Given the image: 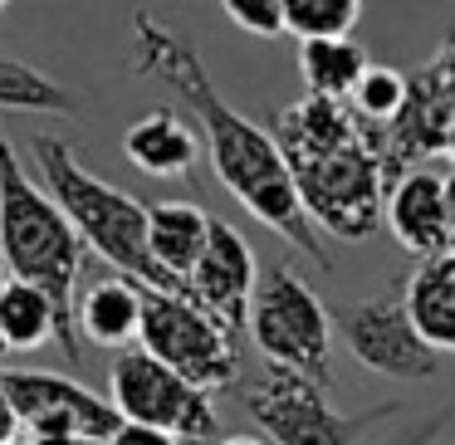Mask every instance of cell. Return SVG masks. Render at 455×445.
<instances>
[{
    "label": "cell",
    "mask_w": 455,
    "mask_h": 445,
    "mask_svg": "<svg viewBox=\"0 0 455 445\" xmlns=\"http://www.w3.org/2000/svg\"><path fill=\"white\" fill-rule=\"evenodd\" d=\"M132 74L142 79H157L187 103V113L196 118V132L206 142V157L216 181L259 220L265 230H275L279 240L308 255L314 265L333 269L323 250V235L308 220L304 201H299L294 171L284 162L275 132H265L259 123H250L245 113H235L220 99L216 79L206 74L201 54L191 50L181 35H172L167 25H157L148 11H132Z\"/></svg>",
    "instance_id": "obj_1"
},
{
    "label": "cell",
    "mask_w": 455,
    "mask_h": 445,
    "mask_svg": "<svg viewBox=\"0 0 455 445\" xmlns=\"http://www.w3.org/2000/svg\"><path fill=\"white\" fill-rule=\"evenodd\" d=\"M275 138L308 220L338 240H372L387 220L392 191V171L372 142V128L347 103L308 93L304 103L275 113Z\"/></svg>",
    "instance_id": "obj_2"
},
{
    "label": "cell",
    "mask_w": 455,
    "mask_h": 445,
    "mask_svg": "<svg viewBox=\"0 0 455 445\" xmlns=\"http://www.w3.org/2000/svg\"><path fill=\"white\" fill-rule=\"evenodd\" d=\"M0 259H5L11 279H25L54 298L64 323V357L84 362L74 314H79V274L89 265V245L74 230V220L64 216L60 201L25 171L5 128H0Z\"/></svg>",
    "instance_id": "obj_3"
},
{
    "label": "cell",
    "mask_w": 455,
    "mask_h": 445,
    "mask_svg": "<svg viewBox=\"0 0 455 445\" xmlns=\"http://www.w3.org/2000/svg\"><path fill=\"white\" fill-rule=\"evenodd\" d=\"M35 167L44 177V191L64 206V216L74 220V230L84 235L89 255H99L103 265H113L118 274L138 279L142 289H162V294H187V284L167 274V269L152 259L148 245V206H142L132 191L113 187V181L93 177L79 162L69 138H35Z\"/></svg>",
    "instance_id": "obj_4"
},
{
    "label": "cell",
    "mask_w": 455,
    "mask_h": 445,
    "mask_svg": "<svg viewBox=\"0 0 455 445\" xmlns=\"http://www.w3.org/2000/svg\"><path fill=\"white\" fill-rule=\"evenodd\" d=\"M250 338L269 367L299 372L318 386H333V314L289 265H269L259 274L250 304Z\"/></svg>",
    "instance_id": "obj_5"
},
{
    "label": "cell",
    "mask_w": 455,
    "mask_h": 445,
    "mask_svg": "<svg viewBox=\"0 0 455 445\" xmlns=\"http://www.w3.org/2000/svg\"><path fill=\"white\" fill-rule=\"evenodd\" d=\"M240 333H230L216 314L187 294H162V289H142V333L138 347L181 372L201 392H230L240 382Z\"/></svg>",
    "instance_id": "obj_6"
},
{
    "label": "cell",
    "mask_w": 455,
    "mask_h": 445,
    "mask_svg": "<svg viewBox=\"0 0 455 445\" xmlns=\"http://www.w3.org/2000/svg\"><path fill=\"white\" fill-rule=\"evenodd\" d=\"M108 401L118 406L123 421L167 431L181 445H216L220 435V416H216L211 392L191 386L181 372H172L167 362H157L142 347H128V353L113 357Z\"/></svg>",
    "instance_id": "obj_7"
},
{
    "label": "cell",
    "mask_w": 455,
    "mask_h": 445,
    "mask_svg": "<svg viewBox=\"0 0 455 445\" xmlns=\"http://www.w3.org/2000/svg\"><path fill=\"white\" fill-rule=\"evenodd\" d=\"M240 401H245L250 421L259 425V435L269 445H357L372 425L396 416V406L343 416L328 406L323 386L299 372H284V367H265V377Z\"/></svg>",
    "instance_id": "obj_8"
},
{
    "label": "cell",
    "mask_w": 455,
    "mask_h": 445,
    "mask_svg": "<svg viewBox=\"0 0 455 445\" xmlns=\"http://www.w3.org/2000/svg\"><path fill=\"white\" fill-rule=\"evenodd\" d=\"M0 396L11 401L20 425L30 435H93L108 441L123 425L118 406L108 396L89 392L84 382H69L60 372H35V367H0Z\"/></svg>",
    "instance_id": "obj_9"
},
{
    "label": "cell",
    "mask_w": 455,
    "mask_h": 445,
    "mask_svg": "<svg viewBox=\"0 0 455 445\" xmlns=\"http://www.w3.org/2000/svg\"><path fill=\"white\" fill-rule=\"evenodd\" d=\"M338 333H343L347 353L377 377H392V382H431L441 372V353L411 323L402 294H382V298L343 308L338 314Z\"/></svg>",
    "instance_id": "obj_10"
},
{
    "label": "cell",
    "mask_w": 455,
    "mask_h": 445,
    "mask_svg": "<svg viewBox=\"0 0 455 445\" xmlns=\"http://www.w3.org/2000/svg\"><path fill=\"white\" fill-rule=\"evenodd\" d=\"M255 289H259V265H255L250 240L240 235L235 226L216 220V226H211L206 255H201V265L191 269V298H196L206 314H216L230 333H245Z\"/></svg>",
    "instance_id": "obj_11"
},
{
    "label": "cell",
    "mask_w": 455,
    "mask_h": 445,
    "mask_svg": "<svg viewBox=\"0 0 455 445\" xmlns=\"http://www.w3.org/2000/svg\"><path fill=\"white\" fill-rule=\"evenodd\" d=\"M387 226H392L396 245L411 250L416 259L455 255L451 250V196H445V177L416 167L402 171L387 191Z\"/></svg>",
    "instance_id": "obj_12"
},
{
    "label": "cell",
    "mask_w": 455,
    "mask_h": 445,
    "mask_svg": "<svg viewBox=\"0 0 455 445\" xmlns=\"http://www.w3.org/2000/svg\"><path fill=\"white\" fill-rule=\"evenodd\" d=\"M123 152L148 177H191L201 157V132L177 108H152L123 132Z\"/></svg>",
    "instance_id": "obj_13"
},
{
    "label": "cell",
    "mask_w": 455,
    "mask_h": 445,
    "mask_svg": "<svg viewBox=\"0 0 455 445\" xmlns=\"http://www.w3.org/2000/svg\"><path fill=\"white\" fill-rule=\"evenodd\" d=\"M211 226H216V216H206V211L191 206V201H157V206H148L152 259H157L177 284L191 289V269L201 265V255H206V245H211Z\"/></svg>",
    "instance_id": "obj_14"
},
{
    "label": "cell",
    "mask_w": 455,
    "mask_h": 445,
    "mask_svg": "<svg viewBox=\"0 0 455 445\" xmlns=\"http://www.w3.org/2000/svg\"><path fill=\"white\" fill-rule=\"evenodd\" d=\"M79 333L99 347H118L128 353V343L142 333V284L128 274L93 279L79 294Z\"/></svg>",
    "instance_id": "obj_15"
},
{
    "label": "cell",
    "mask_w": 455,
    "mask_h": 445,
    "mask_svg": "<svg viewBox=\"0 0 455 445\" xmlns=\"http://www.w3.org/2000/svg\"><path fill=\"white\" fill-rule=\"evenodd\" d=\"M402 304L435 353H455V255H435L406 274Z\"/></svg>",
    "instance_id": "obj_16"
},
{
    "label": "cell",
    "mask_w": 455,
    "mask_h": 445,
    "mask_svg": "<svg viewBox=\"0 0 455 445\" xmlns=\"http://www.w3.org/2000/svg\"><path fill=\"white\" fill-rule=\"evenodd\" d=\"M64 323L60 308L44 289L25 284V279H11L5 294H0V353H35L44 343H60Z\"/></svg>",
    "instance_id": "obj_17"
},
{
    "label": "cell",
    "mask_w": 455,
    "mask_h": 445,
    "mask_svg": "<svg viewBox=\"0 0 455 445\" xmlns=\"http://www.w3.org/2000/svg\"><path fill=\"white\" fill-rule=\"evenodd\" d=\"M372 69L367 50L347 35V40H308L299 44V74H304L308 93L314 99H333V103H347L363 83V74Z\"/></svg>",
    "instance_id": "obj_18"
},
{
    "label": "cell",
    "mask_w": 455,
    "mask_h": 445,
    "mask_svg": "<svg viewBox=\"0 0 455 445\" xmlns=\"http://www.w3.org/2000/svg\"><path fill=\"white\" fill-rule=\"evenodd\" d=\"M0 108L5 113H50V118H74L79 99L50 74L30 69L25 60L0 54Z\"/></svg>",
    "instance_id": "obj_19"
},
{
    "label": "cell",
    "mask_w": 455,
    "mask_h": 445,
    "mask_svg": "<svg viewBox=\"0 0 455 445\" xmlns=\"http://www.w3.org/2000/svg\"><path fill=\"white\" fill-rule=\"evenodd\" d=\"M363 20V0H284V30L308 40H347Z\"/></svg>",
    "instance_id": "obj_20"
},
{
    "label": "cell",
    "mask_w": 455,
    "mask_h": 445,
    "mask_svg": "<svg viewBox=\"0 0 455 445\" xmlns=\"http://www.w3.org/2000/svg\"><path fill=\"white\" fill-rule=\"evenodd\" d=\"M406 93H411V79H402V74L387 69V64H372V69L363 74V83H357V93L347 99V108H353L367 128H387V123L406 108Z\"/></svg>",
    "instance_id": "obj_21"
},
{
    "label": "cell",
    "mask_w": 455,
    "mask_h": 445,
    "mask_svg": "<svg viewBox=\"0 0 455 445\" xmlns=\"http://www.w3.org/2000/svg\"><path fill=\"white\" fill-rule=\"evenodd\" d=\"M220 5L245 35H259V40L284 35V0H220Z\"/></svg>",
    "instance_id": "obj_22"
},
{
    "label": "cell",
    "mask_w": 455,
    "mask_h": 445,
    "mask_svg": "<svg viewBox=\"0 0 455 445\" xmlns=\"http://www.w3.org/2000/svg\"><path fill=\"white\" fill-rule=\"evenodd\" d=\"M103 445H181V441H177V435H167V431H152V425H132V421H123Z\"/></svg>",
    "instance_id": "obj_23"
},
{
    "label": "cell",
    "mask_w": 455,
    "mask_h": 445,
    "mask_svg": "<svg viewBox=\"0 0 455 445\" xmlns=\"http://www.w3.org/2000/svg\"><path fill=\"white\" fill-rule=\"evenodd\" d=\"M445 425V411L441 416H426V421H416V425H402V431H392L387 441H377V445H431V435Z\"/></svg>",
    "instance_id": "obj_24"
},
{
    "label": "cell",
    "mask_w": 455,
    "mask_h": 445,
    "mask_svg": "<svg viewBox=\"0 0 455 445\" xmlns=\"http://www.w3.org/2000/svg\"><path fill=\"white\" fill-rule=\"evenodd\" d=\"M15 435H20V416L11 411V401L0 396V445H11Z\"/></svg>",
    "instance_id": "obj_25"
},
{
    "label": "cell",
    "mask_w": 455,
    "mask_h": 445,
    "mask_svg": "<svg viewBox=\"0 0 455 445\" xmlns=\"http://www.w3.org/2000/svg\"><path fill=\"white\" fill-rule=\"evenodd\" d=\"M30 445H103V441H93V435H35Z\"/></svg>",
    "instance_id": "obj_26"
},
{
    "label": "cell",
    "mask_w": 455,
    "mask_h": 445,
    "mask_svg": "<svg viewBox=\"0 0 455 445\" xmlns=\"http://www.w3.org/2000/svg\"><path fill=\"white\" fill-rule=\"evenodd\" d=\"M445 196H451V250H455V171L445 177Z\"/></svg>",
    "instance_id": "obj_27"
},
{
    "label": "cell",
    "mask_w": 455,
    "mask_h": 445,
    "mask_svg": "<svg viewBox=\"0 0 455 445\" xmlns=\"http://www.w3.org/2000/svg\"><path fill=\"white\" fill-rule=\"evenodd\" d=\"M216 445H269L265 435H226V441H216Z\"/></svg>",
    "instance_id": "obj_28"
},
{
    "label": "cell",
    "mask_w": 455,
    "mask_h": 445,
    "mask_svg": "<svg viewBox=\"0 0 455 445\" xmlns=\"http://www.w3.org/2000/svg\"><path fill=\"white\" fill-rule=\"evenodd\" d=\"M5 284H11V269H5V259H0V294H5ZM5 357V353H0Z\"/></svg>",
    "instance_id": "obj_29"
},
{
    "label": "cell",
    "mask_w": 455,
    "mask_h": 445,
    "mask_svg": "<svg viewBox=\"0 0 455 445\" xmlns=\"http://www.w3.org/2000/svg\"><path fill=\"white\" fill-rule=\"evenodd\" d=\"M11 5H15V0H0V20H5V11H11Z\"/></svg>",
    "instance_id": "obj_30"
},
{
    "label": "cell",
    "mask_w": 455,
    "mask_h": 445,
    "mask_svg": "<svg viewBox=\"0 0 455 445\" xmlns=\"http://www.w3.org/2000/svg\"><path fill=\"white\" fill-rule=\"evenodd\" d=\"M445 152H451V157H455V128H451V147H445Z\"/></svg>",
    "instance_id": "obj_31"
},
{
    "label": "cell",
    "mask_w": 455,
    "mask_h": 445,
    "mask_svg": "<svg viewBox=\"0 0 455 445\" xmlns=\"http://www.w3.org/2000/svg\"><path fill=\"white\" fill-rule=\"evenodd\" d=\"M11 445H20V441H11Z\"/></svg>",
    "instance_id": "obj_32"
}]
</instances>
